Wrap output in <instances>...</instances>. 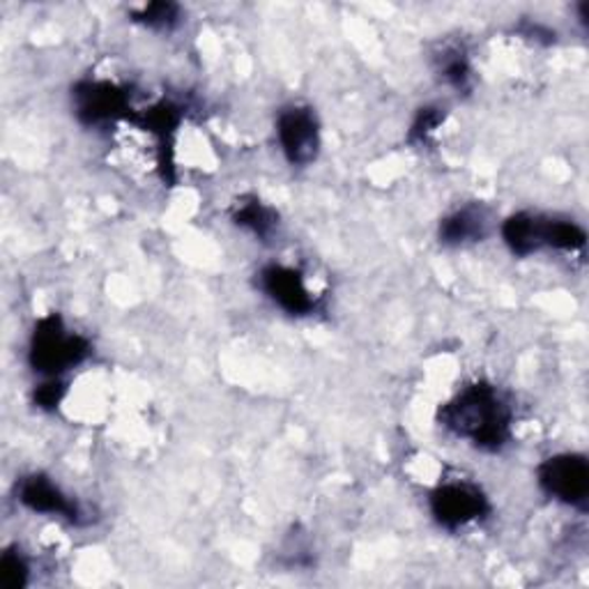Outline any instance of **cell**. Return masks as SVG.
<instances>
[{"label": "cell", "mask_w": 589, "mask_h": 589, "mask_svg": "<svg viewBox=\"0 0 589 589\" xmlns=\"http://www.w3.org/2000/svg\"><path fill=\"white\" fill-rule=\"evenodd\" d=\"M513 412L498 387L474 383L440 408V424L481 452H500L511 440Z\"/></svg>", "instance_id": "6da1fadb"}, {"label": "cell", "mask_w": 589, "mask_h": 589, "mask_svg": "<svg viewBox=\"0 0 589 589\" xmlns=\"http://www.w3.org/2000/svg\"><path fill=\"white\" fill-rule=\"evenodd\" d=\"M90 341L69 330L58 314H49L35 323L28 345V362L32 371L47 377H60L69 369L90 357Z\"/></svg>", "instance_id": "7a4b0ae2"}, {"label": "cell", "mask_w": 589, "mask_h": 589, "mask_svg": "<svg viewBox=\"0 0 589 589\" xmlns=\"http://www.w3.org/2000/svg\"><path fill=\"white\" fill-rule=\"evenodd\" d=\"M435 523L449 532L463 530L472 523L483 521L491 511V502L477 483L446 481L429 498Z\"/></svg>", "instance_id": "3957f363"}, {"label": "cell", "mask_w": 589, "mask_h": 589, "mask_svg": "<svg viewBox=\"0 0 589 589\" xmlns=\"http://www.w3.org/2000/svg\"><path fill=\"white\" fill-rule=\"evenodd\" d=\"M537 479L541 491L567 507H585L589 495V465L580 454H558L546 459Z\"/></svg>", "instance_id": "277c9868"}, {"label": "cell", "mask_w": 589, "mask_h": 589, "mask_svg": "<svg viewBox=\"0 0 589 589\" xmlns=\"http://www.w3.org/2000/svg\"><path fill=\"white\" fill-rule=\"evenodd\" d=\"M276 141L288 164L308 166L321 153V125L308 107H288L276 118Z\"/></svg>", "instance_id": "5b68a950"}, {"label": "cell", "mask_w": 589, "mask_h": 589, "mask_svg": "<svg viewBox=\"0 0 589 589\" xmlns=\"http://www.w3.org/2000/svg\"><path fill=\"white\" fill-rule=\"evenodd\" d=\"M258 288L291 316H311L316 311V295L308 291L304 274L288 265H267L258 274Z\"/></svg>", "instance_id": "8992f818"}, {"label": "cell", "mask_w": 589, "mask_h": 589, "mask_svg": "<svg viewBox=\"0 0 589 589\" xmlns=\"http://www.w3.org/2000/svg\"><path fill=\"white\" fill-rule=\"evenodd\" d=\"M17 502L32 513L58 516L69 523H81L84 518L81 504L69 498L53 479L40 472L26 474L17 481Z\"/></svg>", "instance_id": "52a82bcc"}, {"label": "cell", "mask_w": 589, "mask_h": 589, "mask_svg": "<svg viewBox=\"0 0 589 589\" xmlns=\"http://www.w3.org/2000/svg\"><path fill=\"white\" fill-rule=\"evenodd\" d=\"M75 114L88 127L116 120L127 109V95L109 81H81L72 90Z\"/></svg>", "instance_id": "ba28073f"}, {"label": "cell", "mask_w": 589, "mask_h": 589, "mask_svg": "<svg viewBox=\"0 0 589 589\" xmlns=\"http://www.w3.org/2000/svg\"><path fill=\"white\" fill-rule=\"evenodd\" d=\"M487 226H489L487 213H483L477 205H468L452 215H446L440 222L438 235H440L442 245L446 247H463L487 235Z\"/></svg>", "instance_id": "9c48e42d"}, {"label": "cell", "mask_w": 589, "mask_h": 589, "mask_svg": "<svg viewBox=\"0 0 589 589\" xmlns=\"http://www.w3.org/2000/svg\"><path fill=\"white\" fill-rule=\"evenodd\" d=\"M230 219L237 228L247 230L249 235H254L261 242L272 239L276 235V230H279V213H276L272 205L263 203L256 196L239 198L233 205Z\"/></svg>", "instance_id": "30bf717a"}, {"label": "cell", "mask_w": 589, "mask_h": 589, "mask_svg": "<svg viewBox=\"0 0 589 589\" xmlns=\"http://www.w3.org/2000/svg\"><path fill=\"white\" fill-rule=\"evenodd\" d=\"M502 239L513 256H532L543 249V217L516 213L502 224Z\"/></svg>", "instance_id": "8fae6325"}, {"label": "cell", "mask_w": 589, "mask_h": 589, "mask_svg": "<svg viewBox=\"0 0 589 589\" xmlns=\"http://www.w3.org/2000/svg\"><path fill=\"white\" fill-rule=\"evenodd\" d=\"M587 235L582 226L569 219H543V247L558 249V252H580L585 249Z\"/></svg>", "instance_id": "7c38bea8"}, {"label": "cell", "mask_w": 589, "mask_h": 589, "mask_svg": "<svg viewBox=\"0 0 589 589\" xmlns=\"http://www.w3.org/2000/svg\"><path fill=\"white\" fill-rule=\"evenodd\" d=\"M438 69H440V77L444 79V84L452 86L454 90L468 92L472 88V65L463 49L454 47V49L442 51Z\"/></svg>", "instance_id": "4fadbf2b"}, {"label": "cell", "mask_w": 589, "mask_h": 589, "mask_svg": "<svg viewBox=\"0 0 589 589\" xmlns=\"http://www.w3.org/2000/svg\"><path fill=\"white\" fill-rule=\"evenodd\" d=\"M183 10L176 3H150L134 12V21L150 30H170L180 23Z\"/></svg>", "instance_id": "5bb4252c"}, {"label": "cell", "mask_w": 589, "mask_h": 589, "mask_svg": "<svg viewBox=\"0 0 589 589\" xmlns=\"http://www.w3.org/2000/svg\"><path fill=\"white\" fill-rule=\"evenodd\" d=\"M30 576V567L21 556L19 548H8L0 560V585L6 589H21L26 587Z\"/></svg>", "instance_id": "9a60e30c"}, {"label": "cell", "mask_w": 589, "mask_h": 589, "mask_svg": "<svg viewBox=\"0 0 589 589\" xmlns=\"http://www.w3.org/2000/svg\"><path fill=\"white\" fill-rule=\"evenodd\" d=\"M444 122V109L440 107H424L420 109L418 118L412 120V127H410V144H426L429 138L440 129V125Z\"/></svg>", "instance_id": "2e32d148"}, {"label": "cell", "mask_w": 589, "mask_h": 589, "mask_svg": "<svg viewBox=\"0 0 589 589\" xmlns=\"http://www.w3.org/2000/svg\"><path fill=\"white\" fill-rule=\"evenodd\" d=\"M35 405L40 410H56L65 399V385L60 377H47V383L40 385L32 394Z\"/></svg>", "instance_id": "e0dca14e"}]
</instances>
